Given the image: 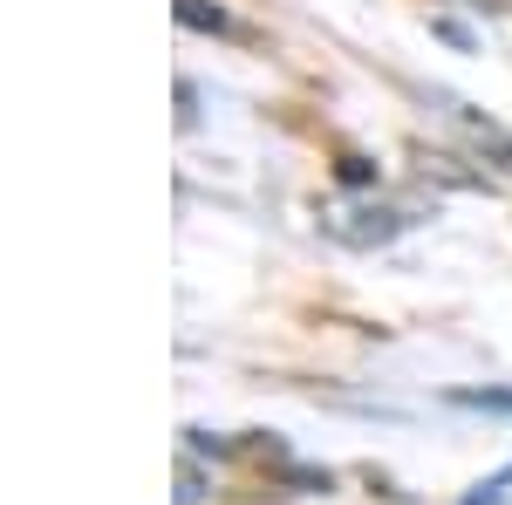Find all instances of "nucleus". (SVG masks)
<instances>
[{
	"mask_svg": "<svg viewBox=\"0 0 512 505\" xmlns=\"http://www.w3.org/2000/svg\"><path fill=\"white\" fill-rule=\"evenodd\" d=\"M178 21H185V28H212V35H239L233 14H219V7H205V0H178Z\"/></svg>",
	"mask_w": 512,
	"mask_h": 505,
	"instance_id": "obj_1",
	"label": "nucleus"
}]
</instances>
